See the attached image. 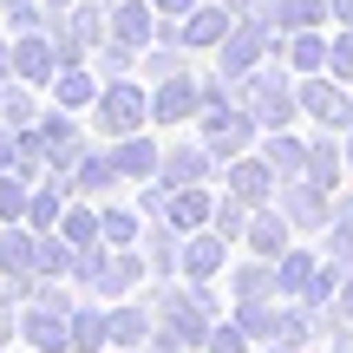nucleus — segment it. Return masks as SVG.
<instances>
[{
	"label": "nucleus",
	"mask_w": 353,
	"mask_h": 353,
	"mask_svg": "<svg viewBox=\"0 0 353 353\" xmlns=\"http://www.w3.org/2000/svg\"><path fill=\"white\" fill-rule=\"evenodd\" d=\"M223 242H229V236H190V242H183V255H176L183 281H210L216 268H223Z\"/></svg>",
	"instance_id": "423d86ee"
},
{
	"label": "nucleus",
	"mask_w": 353,
	"mask_h": 353,
	"mask_svg": "<svg viewBox=\"0 0 353 353\" xmlns=\"http://www.w3.org/2000/svg\"><path fill=\"white\" fill-rule=\"evenodd\" d=\"M0 281H39V268H33V229H26V223H0Z\"/></svg>",
	"instance_id": "f03ea898"
},
{
	"label": "nucleus",
	"mask_w": 353,
	"mask_h": 353,
	"mask_svg": "<svg viewBox=\"0 0 353 353\" xmlns=\"http://www.w3.org/2000/svg\"><path fill=\"white\" fill-rule=\"evenodd\" d=\"M20 347H33V353H72V314H52V307L26 301L20 307Z\"/></svg>",
	"instance_id": "f257e3e1"
},
{
	"label": "nucleus",
	"mask_w": 353,
	"mask_h": 353,
	"mask_svg": "<svg viewBox=\"0 0 353 353\" xmlns=\"http://www.w3.org/2000/svg\"><path fill=\"white\" fill-rule=\"evenodd\" d=\"M112 164H118V176H125V170H131V176H144V170L157 164V157H151V144H125V151H118Z\"/></svg>",
	"instance_id": "4468645a"
},
{
	"label": "nucleus",
	"mask_w": 353,
	"mask_h": 353,
	"mask_svg": "<svg viewBox=\"0 0 353 353\" xmlns=\"http://www.w3.org/2000/svg\"><path fill=\"white\" fill-rule=\"evenodd\" d=\"M203 353H249V334L229 327V321H216V327H210V347H203Z\"/></svg>",
	"instance_id": "f8f14e48"
},
{
	"label": "nucleus",
	"mask_w": 353,
	"mask_h": 353,
	"mask_svg": "<svg viewBox=\"0 0 353 353\" xmlns=\"http://www.w3.org/2000/svg\"><path fill=\"white\" fill-rule=\"evenodd\" d=\"M20 353H33V347H20Z\"/></svg>",
	"instance_id": "6ab92c4d"
},
{
	"label": "nucleus",
	"mask_w": 353,
	"mask_h": 353,
	"mask_svg": "<svg viewBox=\"0 0 353 353\" xmlns=\"http://www.w3.org/2000/svg\"><path fill=\"white\" fill-rule=\"evenodd\" d=\"M138 118H144V105L131 99V92H112V99H105V125H112V131H131Z\"/></svg>",
	"instance_id": "9b49d317"
},
{
	"label": "nucleus",
	"mask_w": 353,
	"mask_h": 353,
	"mask_svg": "<svg viewBox=\"0 0 353 353\" xmlns=\"http://www.w3.org/2000/svg\"><path fill=\"white\" fill-rule=\"evenodd\" d=\"M59 236L72 242V249H92V242H105V229H99V210H85V203H65V216H59Z\"/></svg>",
	"instance_id": "0eeeda50"
},
{
	"label": "nucleus",
	"mask_w": 353,
	"mask_h": 353,
	"mask_svg": "<svg viewBox=\"0 0 353 353\" xmlns=\"http://www.w3.org/2000/svg\"><path fill=\"white\" fill-rule=\"evenodd\" d=\"M151 327H157V314H151L144 301L112 307V347H118V353H144V347H151Z\"/></svg>",
	"instance_id": "20e7f679"
},
{
	"label": "nucleus",
	"mask_w": 353,
	"mask_h": 353,
	"mask_svg": "<svg viewBox=\"0 0 353 353\" xmlns=\"http://www.w3.org/2000/svg\"><path fill=\"white\" fill-rule=\"evenodd\" d=\"M59 99H65V105H85V99H92V79L65 65V72H59Z\"/></svg>",
	"instance_id": "2eb2a0df"
},
{
	"label": "nucleus",
	"mask_w": 353,
	"mask_h": 353,
	"mask_svg": "<svg viewBox=\"0 0 353 353\" xmlns=\"http://www.w3.org/2000/svg\"><path fill=\"white\" fill-rule=\"evenodd\" d=\"M99 229H105L112 249H138V216L131 210H99Z\"/></svg>",
	"instance_id": "1a4fd4ad"
},
{
	"label": "nucleus",
	"mask_w": 353,
	"mask_h": 353,
	"mask_svg": "<svg viewBox=\"0 0 353 353\" xmlns=\"http://www.w3.org/2000/svg\"><path fill=\"white\" fill-rule=\"evenodd\" d=\"M72 353H112V307L105 301L72 307Z\"/></svg>",
	"instance_id": "7ed1b4c3"
},
{
	"label": "nucleus",
	"mask_w": 353,
	"mask_h": 353,
	"mask_svg": "<svg viewBox=\"0 0 353 353\" xmlns=\"http://www.w3.org/2000/svg\"><path fill=\"white\" fill-rule=\"evenodd\" d=\"M144 281V255L138 249H112V262H105V281L92 294H99V301H118V294H131Z\"/></svg>",
	"instance_id": "39448f33"
},
{
	"label": "nucleus",
	"mask_w": 353,
	"mask_h": 353,
	"mask_svg": "<svg viewBox=\"0 0 353 353\" xmlns=\"http://www.w3.org/2000/svg\"><path fill=\"white\" fill-rule=\"evenodd\" d=\"M112 353H118V347H112Z\"/></svg>",
	"instance_id": "412c9836"
},
{
	"label": "nucleus",
	"mask_w": 353,
	"mask_h": 353,
	"mask_svg": "<svg viewBox=\"0 0 353 353\" xmlns=\"http://www.w3.org/2000/svg\"><path fill=\"white\" fill-rule=\"evenodd\" d=\"M13 347H20V307L0 301V353H13Z\"/></svg>",
	"instance_id": "dca6fc26"
},
{
	"label": "nucleus",
	"mask_w": 353,
	"mask_h": 353,
	"mask_svg": "<svg viewBox=\"0 0 353 353\" xmlns=\"http://www.w3.org/2000/svg\"><path fill=\"white\" fill-rule=\"evenodd\" d=\"M281 242H288V236H281V223H275V216H262V223H255V249H262V255H281Z\"/></svg>",
	"instance_id": "f3484780"
},
{
	"label": "nucleus",
	"mask_w": 353,
	"mask_h": 353,
	"mask_svg": "<svg viewBox=\"0 0 353 353\" xmlns=\"http://www.w3.org/2000/svg\"><path fill=\"white\" fill-rule=\"evenodd\" d=\"M334 301H341V314H347V321H353V275H347V281H341V294H334Z\"/></svg>",
	"instance_id": "a211bd4d"
},
{
	"label": "nucleus",
	"mask_w": 353,
	"mask_h": 353,
	"mask_svg": "<svg viewBox=\"0 0 353 353\" xmlns=\"http://www.w3.org/2000/svg\"><path fill=\"white\" fill-rule=\"evenodd\" d=\"M65 216V190H33V203H26V229H59Z\"/></svg>",
	"instance_id": "6e6552de"
},
{
	"label": "nucleus",
	"mask_w": 353,
	"mask_h": 353,
	"mask_svg": "<svg viewBox=\"0 0 353 353\" xmlns=\"http://www.w3.org/2000/svg\"><path fill=\"white\" fill-rule=\"evenodd\" d=\"M203 216H210V203H203V196H196V190H183V196H176V203H170V223H183V229H196V223H203Z\"/></svg>",
	"instance_id": "ddd939ff"
},
{
	"label": "nucleus",
	"mask_w": 353,
	"mask_h": 353,
	"mask_svg": "<svg viewBox=\"0 0 353 353\" xmlns=\"http://www.w3.org/2000/svg\"><path fill=\"white\" fill-rule=\"evenodd\" d=\"M13 353H20V347H13Z\"/></svg>",
	"instance_id": "aec40b11"
},
{
	"label": "nucleus",
	"mask_w": 353,
	"mask_h": 353,
	"mask_svg": "<svg viewBox=\"0 0 353 353\" xmlns=\"http://www.w3.org/2000/svg\"><path fill=\"white\" fill-rule=\"evenodd\" d=\"M13 72L20 79H52V52L39 46V39H20V46H13Z\"/></svg>",
	"instance_id": "9d476101"
}]
</instances>
